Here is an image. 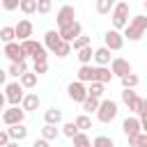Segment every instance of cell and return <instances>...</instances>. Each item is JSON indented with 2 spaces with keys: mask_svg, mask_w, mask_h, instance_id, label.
I'll return each instance as SVG.
<instances>
[{
  "mask_svg": "<svg viewBox=\"0 0 147 147\" xmlns=\"http://www.w3.org/2000/svg\"><path fill=\"white\" fill-rule=\"evenodd\" d=\"M46 71H48V62H34V64H32V74H34V76L46 74Z\"/></svg>",
  "mask_w": 147,
  "mask_h": 147,
  "instance_id": "40",
  "label": "cell"
},
{
  "mask_svg": "<svg viewBox=\"0 0 147 147\" xmlns=\"http://www.w3.org/2000/svg\"><path fill=\"white\" fill-rule=\"evenodd\" d=\"M71 53V44H67V41H62L57 48H55V57H67Z\"/></svg>",
  "mask_w": 147,
  "mask_h": 147,
  "instance_id": "39",
  "label": "cell"
},
{
  "mask_svg": "<svg viewBox=\"0 0 147 147\" xmlns=\"http://www.w3.org/2000/svg\"><path fill=\"white\" fill-rule=\"evenodd\" d=\"M62 44V39H60V32L57 30H48L46 34H44V48L46 51H51V53H55V48Z\"/></svg>",
  "mask_w": 147,
  "mask_h": 147,
  "instance_id": "17",
  "label": "cell"
},
{
  "mask_svg": "<svg viewBox=\"0 0 147 147\" xmlns=\"http://www.w3.org/2000/svg\"><path fill=\"white\" fill-rule=\"evenodd\" d=\"M0 117H2V122H5L7 126H16V124H23L25 110H23L21 106H9V108H5V113H2Z\"/></svg>",
  "mask_w": 147,
  "mask_h": 147,
  "instance_id": "6",
  "label": "cell"
},
{
  "mask_svg": "<svg viewBox=\"0 0 147 147\" xmlns=\"http://www.w3.org/2000/svg\"><path fill=\"white\" fill-rule=\"evenodd\" d=\"M122 103H124L131 113L140 115V103H142V99H140L133 90H122Z\"/></svg>",
  "mask_w": 147,
  "mask_h": 147,
  "instance_id": "14",
  "label": "cell"
},
{
  "mask_svg": "<svg viewBox=\"0 0 147 147\" xmlns=\"http://www.w3.org/2000/svg\"><path fill=\"white\" fill-rule=\"evenodd\" d=\"M74 124H76V129H78L80 133H85L87 129H92V119H90V115H83V113L74 119Z\"/></svg>",
  "mask_w": 147,
  "mask_h": 147,
  "instance_id": "27",
  "label": "cell"
},
{
  "mask_svg": "<svg viewBox=\"0 0 147 147\" xmlns=\"http://www.w3.org/2000/svg\"><path fill=\"white\" fill-rule=\"evenodd\" d=\"M117 113H119L117 101H113V99H101L99 110H96V119H99L101 124H110V122L117 117Z\"/></svg>",
  "mask_w": 147,
  "mask_h": 147,
  "instance_id": "4",
  "label": "cell"
},
{
  "mask_svg": "<svg viewBox=\"0 0 147 147\" xmlns=\"http://www.w3.org/2000/svg\"><path fill=\"white\" fill-rule=\"evenodd\" d=\"M0 115H2V113H0Z\"/></svg>",
  "mask_w": 147,
  "mask_h": 147,
  "instance_id": "50",
  "label": "cell"
},
{
  "mask_svg": "<svg viewBox=\"0 0 147 147\" xmlns=\"http://www.w3.org/2000/svg\"><path fill=\"white\" fill-rule=\"evenodd\" d=\"M25 71H28V64H25V62H21V64H9V67H7V76H11V78H16V80H18Z\"/></svg>",
  "mask_w": 147,
  "mask_h": 147,
  "instance_id": "26",
  "label": "cell"
},
{
  "mask_svg": "<svg viewBox=\"0 0 147 147\" xmlns=\"http://www.w3.org/2000/svg\"><path fill=\"white\" fill-rule=\"evenodd\" d=\"M5 103H7V99H5V92H0V113H5Z\"/></svg>",
  "mask_w": 147,
  "mask_h": 147,
  "instance_id": "47",
  "label": "cell"
},
{
  "mask_svg": "<svg viewBox=\"0 0 147 147\" xmlns=\"http://www.w3.org/2000/svg\"><path fill=\"white\" fill-rule=\"evenodd\" d=\"M14 32H16V41H28V39H32L34 25H32V21H28V18H21V21L14 25Z\"/></svg>",
  "mask_w": 147,
  "mask_h": 147,
  "instance_id": "12",
  "label": "cell"
},
{
  "mask_svg": "<svg viewBox=\"0 0 147 147\" xmlns=\"http://www.w3.org/2000/svg\"><path fill=\"white\" fill-rule=\"evenodd\" d=\"M32 147H51V142H48V140H44V138H37V140L32 142Z\"/></svg>",
  "mask_w": 147,
  "mask_h": 147,
  "instance_id": "43",
  "label": "cell"
},
{
  "mask_svg": "<svg viewBox=\"0 0 147 147\" xmlns=\"http://www.w3.org/2000/svg\"><path fill=\"white\" fill-rule=\"evenodd\" d=\"M78 83H92V64H87V67H80L78 69Z\"/></svg>",
  "mask_w": 147,
  "mask_h": 147,
  "instance_id": "31",
  "label": "cell"
},
{
  "mask_svg": "<svg viewBox=\"0 0 147 147\" xmlns=\"http://www.w3.org/2000/svg\"><path fill=\"white\" fill-rule=\"evenodd\" d=\"M21 48H23L25 57H32V62H48V51L44 48V44L28 39V41H21Z\"/></svg>",
  "mask_w": 147,
  "mask_h": 147,
  "instance_id": "2",
  "label": "cell"
},
{
  "mask_svg": "<svg viewBox=\"0 0 147 147\" xmlns=\"http://www.w3.org/2000/svg\"><path fill=\"white\" fill-rule=\"evenodd\" d=\"M5 55L9 57V62H11V64H21V62H25V53H23V48H21V44H18V41L5 44Z\"/></svg>",
  "mask_w": 147,
  "mask_h": 147,
  "instance_id": "13",
  "label": "cell"
},
{
  "mask_svg": "<svg viewBox=\"0 0 147 147\" xmlns=\"http://www.w3.org/2000/svg\"><path fill=\"white\" fill-rule=\"evenodd\" d=\"M110 23H113V30H124L129 25V2H115L113 11H110Z\"/></svg>",
  "mask_w": 147,
  "mask_h": 147,
  "instance_id": "3",
  "label": "cell"
},
{
  "mask_svg": "<svg viewBox=\"0 0 147 147\" xmlns=\"http://www.w3.org/2000/svg\"><path fill=\"white\" fill-rule=\"evenodd\" d=\"M103 46L113 53V51H122L124 48V37H122V32H117V30H106V34H103Z\"/></svg>",
  "mask_w": 147,
  "mask_h": 147,
  "instance_id": "7",
  "label": "cell"
},
{
  "mask_svg": "<svg viewBox=\"0 0 147 147\" xmlns=\"http://www.w3.org/2000/svg\"><path fill=\"white\" fill-rule=\"evenodd\" d=\"M7 142H9V133H7V129H5V131H0V147H5Z\"/></svg>",
  "mask_w": 147,
  "mask_h": 147,
  "instance_id": "42",
  "label": "cell"
},
{
  "mask_svg": "<svg viewBox=\"0 0 147 147\" xmlns=\"http://www.w3.org/2000/svg\"><path fill=\"white\" fill-rule=\"evenodd\" d=\"M44 122L46 124H51V126H57V124H62V110L60 108H48L46 113H44Z\"/></svg>",
  "mask_w": 147,
  "mask_h": 147,
  "instance_id": "21",
  "label": "cell"
},
{
  "mask_svg": "<svg viewBox=\"0 0 147 147\" xmlns=\"http://www.w3.org/2000/svg\"><path fill=\"white\" fill-rule=\"evenodd\" d=\"M103 92H106V85H101V83H90V85H87V96L101 99Z\"/></svg>",
  "mask_w": 147,
  "mask_h": 147,
  "instance_id": "29",
  "label": "cell"
},
{
  "mask_svg": "<svg viewBox=\"0 0 147 147\" xmlns=\"http://www.w3.org/2000/svg\"><path fill=\"white\" fill-rule=\"evenodd\" d=\"M110 74H113V78H115V76H117V78H124V76L133 74V71H131V62H129L126 57H113V60H110Z\"/></svg>",
  "mask_w": 147,
  "mask_h": 147,
  "instance_id": "8",
  "label": "cell"
},
{
  "mask_svg": "<svg viewBox=\"0 0 147 147\" xmlns=\"http://www.w3.org/2000/svg\"><path fill=\"white\" fill-rule=\"evenodd\" d=\"M39 94L37 92H28L25 96H23V101H21V108L25 110V113H30V110H37L39 108Z\"/></svg>",
  "mask_w": 147,
  "mask_h": 147,
  "instance_id": "18",
  "label": "cell"
},
{
  "mask_svg": "<svg viewBox=\"0 0 147 147\" xmlns=\"http://www.w3.org/2000/svg\"><path fill=\"white\" fill-rule=\"evenodd\" d=\"M71 142H74V147H92V140H90L87 133H78Z\"/></svg>",
  "mask_w": 147,
  "mask_h": 147,
  "instance_id": "37",
  "label": "cell"
},
{
  "mask_svg": "<svg viewBox=\"0 0 147 147\" xmlns=\"http://www.w3.org/2000/svg\"><path fill=\"white\" fill-rule=\"evenodd\" d=\"M92 147H115V140L110 136H96L92 140Z\"/></svg>",
  "mask_w": 147,
  "mask_h": 147,
  "instance_id": "33",
  "label": "cell"
},
{
  "mask_svg": "<svg viewBox=\"0 0 147 147\" xmlns=\"http://www.w3.org/2000/svg\"><path fill=\"white\" fill-rule=\"evenodd\" d=\"M129 147H131V145H129Z\"/></svg>",
  "mask_w": 147,
  "mask_h": 147,
  "instance_id": "51",
  "label": "cell"
},
{
  "mask_svg": "<svg viewBox=\"0 0 147 147\" xmlns=\"http://www.w3.org/2000/svg\"><path fill=\"white\" fill-rule=\"evenodd\" d=\"M60 133H62V136H67L69 140H74V138H76V136H78L80 131L76 129V124H74V122H64V124H62V131H60Z\"/></svg>",
  "mask_w": 147,
  "mask_h": 147,
  "instance_id": "30",
  "label": "cell"
},
{
  "mask_svg": "<svg viewBox=\"0 0 147 147\" xmlns=\"http://www.w3.org/2000/svg\"><path fill=\"white\" fill-rule=\"evenodd\" d=\"M122 131H124L126 138H133V136L142 133V131H140V119H138V117H126V119L122 122Z\"/></svg>",
  "mask_w": 147,
  "mask_h": 147,
  "instance_id": "15",
  "label": "cell"
},
{
  "mask_svg": "<svg viewBox=\"0 0 147 147\" xmlns=\"http://www.w3.org/2000/svg\"><path fill=\"white\" fill-rule=\"evenodd\" d=\"M7 133H9V140H14V142H23V140L28 138V129H25V124L7 126Z\"/></svg>",
  "mask_w": 147,
  "mask_h": 147,
  "instance_id": "19",
  "label": "cell"
},
{
  "mask_svg": "<svg viewBox=\"0 0 147 147\" xmlns=\"http://www.w3.org/2000/svg\"><path fill=\"white\" fill-rule=\"evenodd\" d=\"M113 7H115L113 0H96V11H99V14H110Z\"/></svg>",
  "mask_w": 147,
  "mask_h": 147,
  "instance_id": "36",
  "label": "cell"
},
{
  "mask_svg": "<svg viewBox=\"0 0 147 147\" xmlns=\"http://www.w3.org/2000/svg\"><path fill=\"white\" fill-rule=\"evenodd\" d=\"M18 2L21 0H2V9L5 11H14V9H18Z\"/></svg>",
  "mask_w": 147,
  "mask_h": 147,
  "instance_id": "41",
  "label": "cell"
},
{
  "mask_svg": "<svg viewBox=\"0 0 147 147\" xmlns=\"http://www.w3.org/2000/svg\"><path fill=\"white\" fill-rule=\"evenodd\" d=\"M92 60L96 62V67H108L113 57H110V51H108L106 46H101V48H96V51H94V57H92Z\"/></svg>",
  "mask_w": 147,
  "mask_h": 147,
  "instance_id": "20",
  "label": "cell"
},
{
  "mask_svg": "<svg viewBox=\"0 0 147 147\" xmlns=\"http://www.w3.org/2000/svg\"><path fill=\"white\" fill-rule=\"evenodd\" d=\"M2 85H7V71L0 67V87H2Z\"/></svg>",
  "mask_w": 147,
  "mask_h": 147,
  "instance_id": "45",
  "label": "cell"
},
{
  "mask_svg": "<svg viewBox=\"0 0 147 147\" xmlns=\"http://www.w3.org/2000/svg\"><path fill=\"white\" fill-rule=\"evenodd\" d=\"M78 62H80V67H87V64H92V57H94V51H92V46H87V48H83V51H78Z\"/></svg>",
  "mask_w": 147,
  "mask_h": 147,
  "instance_id": "25",
  "label": "cell"
},
{
  "mask_svg": "<svg viewBox=\"0 0 147 147\" xmlns=\"http://www.w3.org/2000/svg\"><path fill=\"white\" fill-rule=\"evenodd\" d=\"M57 32H60V39H62V41L71 44V41H76V39L83 34V25H80L78 21H74L71 25H64V28H60Z\"/></svg>",
  "mask_w": 147,
  "mask_h": 147,
  "instance_id": "9",
  "label": "cell"
},
{
  "mask_svg": "<svg viewBox=\"0 0 147 147\" xmlns=\"http://www.w3.org/2000/svg\"><path fill=\"white\" fill-rule=\"evenodd\" d=\"M0 41H2V44H11V41H16L14 25H5V28H0Z\"/></svg>",
  "mask_w": 147,
  "mask_h": 147,
  "instance_id": "28",
  "label": "cell"
},
{
  "mask_svg": "<svg viewBox=\"0 0 147 147\" xmlns=\"http://www.w3.org/2000/svg\"><path fill=\"white\" fill-rule=\"evenodd\" d=\"M18 83H21L23 90H32V87H37V76H34L32 71H25V74L18 78Z\"/></svg>",
  "mask_w": 147,
  "mask_h": 147,
  "instance_id": "23",
  "label": "cell"
},
{
  "mask_svg": "<svg viewBox=\"0 0 147 147\" xmlns=\"http://www.w3.org/2000/svg\"><path fill=\"white\" fill-rule=\"evenodd\" d=\"M23 96H25V90L21 87V83H18V80H11V83H7V85H5V99H7V103H9V106H21Z\"/></svg>",
  "mask_w": 147,
  "mask_h": 147,
  "instance_id": "5",
  "label": "cell"
},
{
  "mask_svg": "<svg viewBox=\"0 0 147 147\" xmlns=\"http://www.w3.org/2000/svg\"><path fill=\"white\" fill-rule=\"evenodd\" d=\"M74 21H76V9H74L71 5H62V7L57 9V16H55V23H57V28L71 25Z\"/></svg>",
  "mask_w": 147,
  "mask_h": 147,
  "instance_id": "11",
  "label": "cell"
},
{
  "mask_svg": "<svg viewBox=\"0 0 147 147\" xmlns=\"http://www.w3.org/2000/svg\"><path fill=\"white\" fill-rule=\"evenodd\" d=\"M18 9L23 14H34L37 11V0H21L18 2Z\"/></svg>",
  "mask_w": 147,
  "mask_h": 147,
  "instance_id": "34",
  "label": "cell"
},
{
  "mask_svg": "<svg viewBox=\"0 0 147 147\" xmlns=\"http://www.w3.org/2000/svg\"><path fill=\"white\" fill-rule=\"evenodd\" d=\"M147 34V16L145 14H138V16H133V18H129V25L124 28V39H129V41H140L142 37Z\"/></svg>",
  "mask_w": 147,
  "mask_h": 147,
  "instance_id": "1",
  "label": "cell"
},
{
  "mask_svg": "<svg viewBox=\"0 0 147 147\" xmlns=\"http://www.w3.org/2000/svg\"><path fill=\"white\" fill-rule=\"evenodd\" d=\"M5 147H21V142H14V140H9V142H7Z\"/></svg>",
  "mask_w": 147,
  "mask_h": 147,
  "instance_id": "48",
  "label": "cell"
},
{
  "mask_svg": "<svg viewBox=\"0 0 147 147\" xmlns=\"http://www.w3.org/2000/svg\"><path fill=\"white\" fill-rule=\"evenodd\" d=\"M142 115H147V99H142V103H140V115L138 117H142Z\"/></svg>",
  "mask_w": 147,
  "mask_h": 147,
  "instance_id": "46",
  "label": "cell"
},
{
  "mask_svg": "<svg viewBox=\"0 0 147 147\" xmlns=\"http://www.w3.org/2000/svg\"><path fill=\"white\" fill-rule=\"evenodd\" d=\"M51 9H53L51 0H37V14H48Z\"/></svg>",
  "mask_w": 147,
  "mask_h": 147,
  "instance_id": "38",
  "label": "cell"
},
{
  "mask_svg": "<svg viewBox=\"0 0 147 147\" xmlns=\"http://www.w3.org/2000/svg\"><path fill=\"white\" fill-rule=\"evenodd\" d=\"M138 119H140V131L147 133V115H142V117H138Z\"/></svg>",
  "mask_w": 147,
  "mask_h": 147,
  "instance_id": "44",
  "label": "cell"
},
{
  "mask_svg": "<svg viewBox=\"0 0 147 147\" xmlns=\"http://www.w3.org/2000/svg\"><path fill=\"white\" fill-rule=\"evenodd\" d=\"M110 80H113V74H110L108 67H92V83L106 85V83H110Z\"/></svg>",
  "mask_w": 147,
  "mask_h": 147,
  "instance_id": "16",
  "label": "cell"
},
{
  "mask_svg": "<svg viewBox=\"0 0 147 147\" xmlns=\"http://www.w3.org/2000/svg\"><path fill=\"white\" fill-rule=\"evenodd\" d=\"M119 83H122V87L124 90H133L138 83H140V78L136 76V74H129V76H124V78H119Z\"/></svg>",
  "mask_w": 147,
  "mask_h": 147,
  "instance_id": "32",
  "label": "cell"
},
{
  "mask_svg": "<svg viewBox=\"0 0 147 147\" xmlns=\"http://www.w3.org/2000/svg\"><path fill=\"white\" fill-rule=\"evenodd\" d=\"M99 103H101V99H94V96H87L80 106H83V115H92V113H96L99 110Z\"/></svg>",
  "mask_w": 147,
  "mask_h": 147,
  "instance_id": "22",
  "label": "cell"
},
{
  "mask_svg": "<svg viewBox=\"0 0 147 147\" xmlns=\"http://www.w3.org/2000/svg\"><path fill=\"white\" fill-rule=\"evenodd\" d=\"M87 46H90V37L87 34H80L76 41H71V51H76V53L83 51V48H87Z\"/></svg>",
  "mask_w": 147,
  "mask_h": 147,
  "instance_id": "35",
  "label": "cell"
},
{
  "mask_svg": "<svg viewBox=\"0 0 147 147\" xmlns=\"http://www.w3.org/2000/svg\"><path fill=\"white\" fill-rule=\"evenodd\" d=\"M67 94H69V99H71L74 103H83V101L87 99V85L74 80V83L67 85Z\"/></svg>",
  "mask_w": 147,
  "mask_h": 147,
  "instance_id": "10",
  "label": "cell"
},
{
  "mask_svg": "<svg viewBox=\"0 0 147 147\" xmlns=\"http://www.w3.org/2000/svg\"><path fill=\"white\" fill-rule=\"evenodd\" d=\"M57 136H60V129H57V126H51V124H44V126H41V138H44V140L53 142V140H57Z\"/></svg>",
  "mask_w": 147,
  "mask_h": 147,
  "instance_id": "24",
  "label": "cell"
},
{
  "mask_svg": "<svg viewBox=\"0 0 147 147\" xmlns=\"http://www.w3.org/2000/svg\"><path fill=\"white\" fill-rule=\"evenodd\" d=\"M142 7H145V11H147V0H145V2H142ZM145 16H147V14H145Z\"/></svg>",
  "mask_w": 147,
  "mask_h": 147,
  "instance_id": "49",
  "label": "cell"
}]
</instances>
